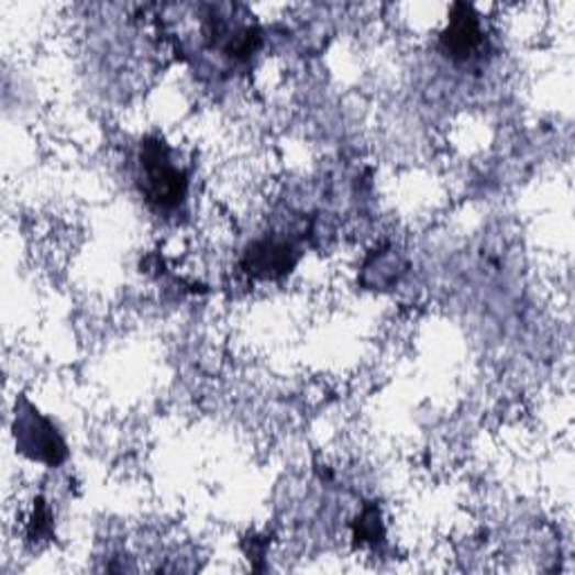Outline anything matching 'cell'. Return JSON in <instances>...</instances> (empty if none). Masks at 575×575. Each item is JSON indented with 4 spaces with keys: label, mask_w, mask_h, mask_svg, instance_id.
Wrapping results in <instances>:
<instances>
[{
    "label": "cell",
    "mask_w": 575,
    "mask_h": 575,
    "mask_svg": "<svg viewBox=\"0 0 575 575\" xmlns=\"http://www.w3.org/2000/svg\"><path fill=\"white\" fill-rule=\"evenodd\" d=\"M144 193L151 202L161 207H174L185 196V176L172 167L167 151L158 142L144 144L142 151Z\"/></svg>",
    "instance_id": "6da1fadb"
},
{
    "label": "cell",
    "mask_w": 575,
    "mask_h": 575,
    "mask_svg": "<svg viewBox=\"0 0 575 575\" xmlns=\"http://www.w3.org/2000/svg\"><path fill=\"white\" fill-rule=\"evenodd\" d=\"M479 41H482V30L475 12L465 5H456L450 25L441 36L443 49L454 59H465L473 55V49L479 45Z\"/></svg>",
    "instance_id": "7a4b0ae2"
},
{
    "label": "cell",
    "mask_w": 575,
    "mask_h": 575,
    "mask_svg": "<svg viewBox=\"0 0 575 575\" xmlns=\"http://www.w3.org/2000/svg\"><path fill=\"white\" fill-rule=\"evenodd\" d=\"M250 261H252V270L254 273H261V270H286L290 266L288 261V250L284 245H258L254 247V252L250 254Z\"/></svg>",
    "instance_id": "3957f363"
}]
</instances>
